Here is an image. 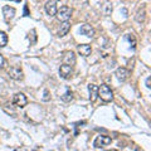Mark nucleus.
Instances as JSON below:
<instances>
[{"label": "nucleus", "instance_id": "22", "mask_svg": "<svg viewBox=\"0 0 151 151\" xmlns=\"http://www.w3.org/2000/svg\"><path fill=\"white\" fill-rule=\"evenodd\" d=\"M48 91H47V89H45V91H44V97H43V101H48L49 100V97H48Z\"/></svg>", "mask_w": 151, "mask_h": 151}, {"label": "nucleus", "instance_id": "10", "mask_svg": "<svg viewBox=\"0 0 151 151\" xmlns=\"http://www.w3.org/2000/svg\"><path fill=\"white\" fill-rule=\"evenodd\" d=\"M116 78L119 79L120 82H125L127 78H129V70H127L126 68H124V67H120V68H117V70H116Z\"/></svg>", "mask_w": 151, "mask_h": 151}, {"label": "nucleus", "instance_id": "8", "mask_svg": "<svg viewBox=\"0 0 151 151\" xmlns=\"http://www.w3.org/2000/svg\"><path fill=\"white\" fill-rule=\"evenodd\" d=\"M79 33L87 38H93L94 37V29L89 24H83L79 28Z\"/></svg>", "mask_w": 151, "mask_h": 151}, {"label": "nucleus", "instance_id": "23", "mask_svg": "<svg viewBox=\"0 0 151 151\" xmlns=\"http://www.w3.org/2000/svg\"><path fill=\"white\" fill-rule=\"evenodd\" d=\"M10 1H15V3H20L22 0H10Z\"/></svg>", "mask_w": 151, "mask_h": 151}, {"label": "nucleus", "instance_id": "13", "mask_svg": "<svg viewBox=\"0 0 151 151\" xmlns=\"http://www.w3.org/2000/svg\"><path fill=\"white\" fill-rule=\"evenodd\" d=\"M88 91H89V100H91V102H94L98 97V87L96 84H89Z\"/></svg>", "mask_w": 151, "mask_h": 151}, {"label": "nucleus", "instance_id": "17", "mask_svg": "<svg viewBox=\"0 0 151 151\" xmlns=\"http://www.w3.org/2000/svg\"><path fill=\"white\" fill-rule=\"evenodd\" d=\"M72 98H73V94H72V92H70L69 89H68V91L62 96V101H64V102H69L70 100H72Z\"/></svg>", "mask_w": 151, "mask_h": 151}, {"label": "nucleus", "instance_id": "14", "mask_svg": "<svg viewBox=\"0 0 151 151\" xmlns=\"http://www.w3.org/2000/svg\"><path fill=\"white\" fill-rule=\"evenodd\" d=\"M69 29H70L69 23L68 22H63L62 24H60V28H59V37H64L69 32Z\"/></svg>", "mask_w": 151, "mask_h": 151}, {"label": "nucleus", "instance_id": "2", "mask_svg": "<svg viewBox=\"0 0 151 151\" xmlns=\"http://www.w3.org/2000/svg\"><path fill=\"white\" fill-rule=\"evenodd\" d=\"M57 18H58V20L59 22H68L69 20V18L72 17V9H70L69 6H65V5H63V6H60L58 10H57Z\"/></svg>", "mask_w": 151, "mask_h": 151}, {"label": "nucleus", "instance_id": "6", "mask_svg": "<svg viewBox=\"0 0 151 151\" xmlns=\"http://www.w3.org/2000/svg\"><path fill=\"white\" fill-rule=\"evenodd\" d=\"M72 73H73L72 65H68V64H62V65H60V68H59V74H60V77H62V78L68 79V78H70Z\"/></svg>", "mask_w": 151, "mask_h": 151}, {"label": "nucleus", "instance_id": "19", "mask_svg": "<svg viewBox=\"0 0 151 151\" xmlns=\"http://www.w3.org/2000/svg\"><path fill=\"white\" fill-rule=\"evenodd\" d=\"M112 12V5L106 4V10H105V15H110V13Z\"/></svg>", "mask_w": 151, "mask_h": 151}, {"label": "nucleus", "instance_id": "5", "mask_svg": "<svg viewBox=\"0 0 151 151\" xmlns=\"http://www.w3.org/2000/svg\"><path fill=\"white\" fill-rule=\"evenodd\" d=\"M57 3H58V0H49V1H47L45 4V12L50 17H54L57 14Z\"/></svg>", "mask_w": 151, "mask_h": 151}, {"label": "nucleus", "instance_id": "4", "mask_svg": "<svg viewBox=\"0 0 151 151\" xmlns=\"http://www.w3.org/2000/svg\"><path fill=\"white\" fill-rule=\"evenodd\" d=\"M13 102H14V105H15L17 107L23 108V107H25V106H27L28 100H27V97H25V94H24V93L19 92V93H15V94H14Z\"/></svg>", "mask_w": 151, "mask_h": 151}, {"label": "nucleus", "instance_id": "21", "mask_svg": "<svg viewBox=\"0 0 151 151\" xmlns=\"http://www.w3.org/2000/svg\"><path fill=\"white\" fill-rule=\"evenodd\" d=\"M146 87L147 88L151 87V77H147V79H146Z\"/></svg>", "mask_w": 151, "mask_h": 151}, {"label": "nucleus", "instance_id": "1", "mask_svg": "<svg viewBox=\"0 0 151 151\" xmlns=\"http://www.w3.org/2000/svg\"><path fill=\"white\" fill-rule=\"evenodd\" d=\"M98 97H101V100L105 102H111L113 100V93L107 84H101L98 87Z\"/></svg>", "mask_w": 151, "mask_h": 151}, {"label": "nucleus", "instance_id": "11", "mask_svg": "<svg viewBox=\"0 0 151 151\" xmlns=\"http://www.w3.org/2000/svg\"><path fill=\"white\" fill-rule=\"evenodd\" d=\"M63 63L64 64H68V65H73L76 64V55L72 50L70 52H65L64 55H63Z\"/></svg>", "mask_w": 151, "mask_h": 151}, {"label": "nucleus", "instance_id": "7", "mask_svg": "<svg viewBox=\"0 0 151 151\" xmlns=\"http://www.w3.org/2000/svg\"><path fill=\"white\" fill-rule=\"evenodd\" d=\"M9 76H10V78L14 79V81H22L23 77H24L23 70L20 68H18V67L10 68V70H9Z\"/></svg>", "mask_w": 151, "mask_h": 151}, {"label": "nucleus", "instance_id": "15", "mask_svg": "<svg viewBox=\"0 0 151 151\" xmlns=\"http://www.w3.org/2000/svg\"><path fill=\"white\" fill-rule=\"evenodd\" d=\"M145 19H146V12H145V8H142V9H140V10L136 13V22L144 23Z\"/></svg>", "mask_w": 151, "mask_h": 151}, {"label": "nucleus", "instance_id": "9", "mask_svg": "<svg viewBox=\"0 0 151 151\" xmlns=\"http://www.w3.org/2000/svg\"><path fill=\"white\" fill-rule=\"evenodd\" d=\"M3 15H4V19H5L6 22L12 20V19L14 18V15H15V9L9 6V5L3 6Z\"/></svg>", "mask_w": 151, "mask_h": 151}, {"label": "nucleus", "instance_id": "3", "mask_svg": "<svg viewBox=\"0 0 151 151\" xmlns=\"http://www.w3.org/2000/svg\"><path fill=\"white\" fill-rule=\"evenodd\" d=\"M111 141H112L111 137H108V136L100 135V136H97V137H96V140H94L93 146H94V147H97V149H101V147H105V146L110 145Z\"/></svg>", "mask_w": 151, "mask_h": 151}, {"label": "nucleus", "instance_id": "12", "mask_svg": "<svg viewBox=\"0 0 151 151\" xmlns=\"http://www.w3.org/2000/svg\"><path fill=\"white\" fill-rule=\"evenodd\" d=\"M77 50H78V53L83 55V57H88L89 54H91V52H92V48H91V45H88V44H79L77 47Z\"/></svg>", "mask_w": 151, "mask_h": 151}, {"label": "nucleus", "instance_id": "18", "mask_svg": "<svg viewBox=\"0 0 151 151\" xmlns=\"http://www.w3.org/2000/svg\"><path fill=\"white\" fill-rule=\"evenodd\" d=\"M126 39L130 42V44L132 43V48H135V45H136V40H135L134 35H131V34H127V35H126Z\"/></svg>", "mask_w": 151, "mask_h": 151}, {"label": "nucleus", "instance_id": "20", "mask_svg": "<svg viewBox=\"0 0 151 151\" xmlns=\"http://www.w3.org/2000/svg\"><path fill=\"white\" fill-rule=\"evenodd\" d=\"M4 64H5V59H4V57L0 54V68H3Z\"/></svg>", "mask_w": 151, "mask_h": 151}, {"label": "nucleus", "instance_id": "16", "mask_svg": "<svg viewBox=\"0 0 151 151\" xmlns=\"http://www.w3.org/2000/svg\"><path fill=\"white\" fill-rule=\"evenodd\" d=\"M6 44H8V35H6V33L0 30V48L5 47Z\"/></svg>", "mask_w": 151, "mask_h": 151}]
</instances>
